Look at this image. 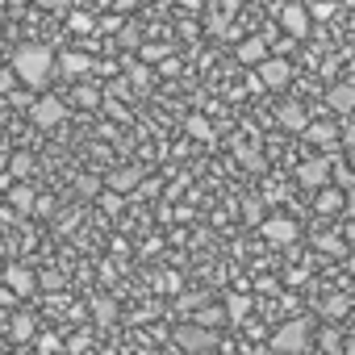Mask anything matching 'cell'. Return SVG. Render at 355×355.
I'll return each mask as SVG.
<instances>
[{"label": "cell", "mask_w": 355, "mask_h": 355, "mask_svg": "<svg viewBox=\"0 0 355 355\" xmlns=\"http://www.w3.org/2000/svg\"><path fill=\"white\" fill-rule=\"evenodd\" d=\"M234 59H239L243 67H259V63L272 59V55H268V42H263V38H247V42H239Z\"/></svg>", "instance_id": "7c38bea8"}, {"label": "cell", "mask_w": 355, "mask_h": 355, "mask_svg": "<svg viewBox=\"0 0 355 355\" xmlns=\"http://www.w3.org/2000/svg\"><path fill=\"white\" fill-rule=\"evenodd\" d=\"M171 338H175V347L189 351V355H214L218 343H222L214 330H205V326H197V322H180V326L171 330Z\"/></svg>", "instance_id": "3957f363"}, {"label": "cell", "mask_w": 355, "mask_h": 355, "mask_svg": "<svg viewBox=\"0 0 355 355\" xmlns=\"http://www.w3.org/2000/svg\"><path fill=\"white\" fill-rule=\"evenodd\" d=\"M247 355H272V347H247Z\"/></svg>", "instance_id": "f35d334b"}, {"label": "cell", "mask_w": 355, "mask_h": 355, "mask_svg": "<svg viewBox=\"0 0 355 355\" xmlns=\"http://www.w3.org/2000/svg\"><path fill=\"white\" fill-rule=\"evenodd\" d=\"M280 125H284V130H293V134H305L309 117H305V109H301V105H293V101H288V105L280 109Z\"/></svg>", "instance_id": "9a60e30c"}, {"label": "cell", "mask_w": 355, "mask_h": 355, "mask_svg": "<svg viewBox=\"0 0 355 355\" xmlns=\"http://www.w3.org/2000/svg\"><path fill=\"white\" fill-rule=\"evenodd\" d=\"M9 189H13V175H9V171H0V193H9Z\"/></svg>", "instance_id": "8d00e7d4"}, {"label": "cell", "mask_w": 355, "mask_h": 355, "mask_svg": "<svg viewBox=\"0 0 355 355\" xmlns=\"http://www.w3.org/2000/svg\"><path fill=\"white\" fill-rule=\"evenodd\" d=\"M88 347H92V338H88V330H80V334H71V343H67V351H71V355H84Z\"/></svg>", "instance_id": "83f0119b"}, {"label": "cell", "mask_w": 355, "mask_h": 355, "mask_svg": "<svg viewBox=\"0 0 355 355\" xmlns=\"http://www.w3.org/2000/svg\"><path fill=\"white\" fill-rule=\"evenodd\" d=\"M301 138H305V142H313V146H334V142L343 138V130H338L334 121H309Z\"/></svg>", "instance_id": "8fae6325"}, {"label": "cell", "mask_w": 355, "mask_h": 355, "mask_svg": "<svg viewBox=\"0 0 355 355\" xmlns=\"http://www.w3.org/2000/svg\"><path fill=\"white\" fill-rule=\"evenodd\" d=\"M71 30H76V34H88V30H92V17H88V13H71Z\"/></svg>", "instance_id": "f1b7e54d"}, {"label": "cell", "mask_w": 355, "mask_h": 355, "mask_svg": "<svg viewBox=\"0 0 355 355\" xmlns=\"http://www.w3.org/2000/svg\"><path fill=\"white\" fill-rule=\"evenodd\" d=\"M268 347H272V355H309L313 351V326L305 318H288L272 330Z\"/></svg>", "instance_id": "6da1fadb"}, {"label": "cell", "mask_w": 355, "mask_h": 355, "mask_svg": "<svg viewBox=\"0 0 355 355\" xmlns=\"http://www.w3.org/2000/svg\"><path fill=\"white\" fill-rule=\"evenodd\" d=\"M51 67H55V55H51L46 46H38V42H26V46L13 55V71H17L30 88H42V84L51 80Z\"/></svg>", "instance_id": "7a4b0ae2"}, {"label": "cell", "mask_w": 355, "mask_h": 355, "mask_svg": "<svg viewBox=\"0 0 355 355\" xmlns=\"http://www.w3.org/2000/svg\"><path fill=\"white\" fill-rule=\"evenodd\" d=\"M92 313H96V322H101V326H113V322H117V305H113V301H105V297L92 305Z\"/></svg>", "instance_id": "cb8c5ba5"}, {"label": "cell", "mask_w": 355, "mask_h": 355, "mask_svg": "<svg viewBox=\"0 0 355 355\" xmlns=\"http://www.w3.org/2000/svg\"><path fill=\"white\" fill-rule=\"evenodd\" d=\"M326 105H330L334 113H355V84H330Z\"/></svg>", "instance_id": "4fadbf2b"}, {"label": "cell", "mask_w": 355, "mask_h": 355, "mask_svg": "<svg viewBox=\"0 0 355 355\" xmlns=\"http://www.w3.org/2000/svg\"><path fill=\"white\" fill-rule=\"evenodd\" d=\"M0 351H5V343H0Z\"/></svg>", "instance_id": "ee69618b"}, {"label": "cell", "mask_w": 355, "mask_h": 355, "mask_svg": "<svg viewBox=\"0 0 355 355\" xmlns=\"http://www.w3.org/2000/svg\"><path fill=\"white\" fill-rule=\"evenodd\" d=\"M0 171H9V155L5 150H0Z\"/></svg>", "instance_id": "60d3db41"}, {"label": "cell", "mask_w": 355, "mask_h": 355, "mask_svg": "<svg viewBox=\"0 0 355 355\" xmlns=\"http://www.w3.org/2000/svg\"><path fill=\"white\" fill-rule=\"evenodd\" d=\"M280 26L288 30V38H309V9L305 5H284L280 9Z\"/></svg>", "instance_id": "9c48e42d"}, {"label": "cell", "mask_w": 355, "mask_h": 355, "mask_svg": "<svg viewBox=\"0 0 355 355\" xmlns=\"http://www.w3.org/2000/svg\"><path fill=\"white\" fill-rule=\"evenodd\" d=\"M138 38H142L138 26H125V30H121V46H138Z\"/></svg>", "instance_id": "d6a6232c"}, {"label": "cell", "mask_w": 355, "mask_h": 355, "mask_svg": "<svg viewBox=\"0 0 355 355\" xmlns=\"http://www.w3.org/2000/svg\"><path fill=\"white\" fill-rule=\"evenodd\" d=\"M234 9H239V0H214V30H226Z\"/></svg>", "instance_id": "7402d4cb"}, {"label": "cell", "mask_w": 355, "mask_h": 355, "mask_svg": "<svg viewBox=\"0 0 355 355\" xmlns=\"http://www.w3.org/2000/svg\"><path fill=\"white\" fill-rule=\"evenodd\" d=\"M9 334H13V338H21V343H26V338H34V318H30V313H17V318H13V326H9Z\"/></svg>", "instance_id": "603a6c76"}, {"label": "cell", "mask_w": 355, "mask_h": 355, "mask_svg": "<svg viewBox=\"0 0 355 355\" xmlns=\"http://www.w3.org/2000/svg\"><path fill=\"white\" fill-rule=\"evenodd\" d=\"M259 234L272 243V247H293L297 239H301V226L293 222V218H284V214H276V218H268V222H259Z\"/></svg>", "instance_id": "277c9868"}, {"label": "cell", "mask_w": 355, "mask_h": 355, "mask_svg": "<svg viewBox=\"0 0 355 355\" xmlns=\"http://www.w3.org/2000/svg\"><path fill=\"white\" fill-rule=\"evenodd\" d=\"M59 347H63V343H59L55 334H38V351H42V355H51V351H59Z\"/></svg>", "instance_id": "4dcf8cb0"}, {"label": "cell", "mask_w": 355, "mask_h": 355, "mask_svg": "<svg viewBox=\"0 0 355 355\" xmlns=\"http://www.w3.org/2000/svg\"><path fill=\"white\" fill-rule=\"evenodd\" d=\"M184 125H189V134H193L197 142H209V138H214V130H209V121H205V117H189Z\"/></svg>", "instance_id": "d4e9b609"}, {"label": "cell", "mask_w": 355, "mask_h": 355, "mask_svg": "<svg viewBox=\"0 0 355 355\" xmlns=\"http://www.w3.org/2000/svg\"><path fill=\"white\" fill-rule=\"evenodd\" d=\"M343 142H347V150H355V121L343 125Z\"/></svg>", "instance_id": "d590c367"}, {"label": "cell", "mask_w": 355, "mask_h": 355, "mask_svg": "<svg viewBox=\"0 0 355 355\" xmlns=\"http://www.w3.org/2000/svg\"><path fill=\"white\" fill-rule=\"evenodd\" d=\"M318 309H322V318H326V322H338V318H351L355 301H351V297H343V293H330Z\"/></svg>", "instance_id": "5bb4252c"}, {"label": "cell", "mask_w": 355, "mask_h": 355, "mask_svg": "<svg viewBox=\"0 0 355 355\" xmlns=\"http://www.w3.org/2000/svg\"><path fill=\"white\" fill-rule=\"evenodd\" d=\"M343 355H355V334L347 338V347H343Z\"/></svg>", "instance_id": "ab89813d"}, {"label": "cell", "mask_w": 355, "mask_h": 355, "mask_svg": "<svg viewBox=\"0 0 355 355\" xmlns=\"http://www.w3.org/2000/svg\"><path fill=\"white\" fill-rule=\"evenodd\" d=\"M351 326H355V309H351Z\"/></svg>", "instance_id": "b9f144b4"}, {"label": "cell", "mask_w": 355, "mask_h": 355, "mask_svg": "<svg viewBox=\"0 0 355 355\" xmlns=\"http://www.w3.org/2000/svg\"><path fill=\"white\" fill-rule=\"evenodd\" d=\"M343 209V193L338 189H322L318 193V214H338Z\"/></svg>", "instance_id": "ffe728a7"}, {"label": "cell", "mask_w": 355, "mask_h": 355, "mask_svg": "<svg viewBox=\"0 0 355 355\" xmlns=\"http://www.w3.org/2000/svg\"><path fill=\"white\" fill-rule=\"evenodd\" d=\"M30 171H34V159H30L26 150L9 155V175H13V180H21V175H30Z\"/></svg>", "instance_id": "44dd1931"}, {"label": "cell", "mask_w": 355, "mask_h": 355, "mask_svg": "<svg viewBox=\"0 0 355 355\" xmlns=\"http://www.w3.org/2000/svg\"><path fill=\"white\" fill-rule=\"evenodd\" d=\"M318 251H326V255H347V243H343L338 234H322V239H318Z\"/></svg>", "instance_id": "484cf974"}, {"label": "cell", "mask_w": 355, "mask_h": 355, "mask_svg": "<svg viewBox=\"0 0 355 355\" xmlns=\"http://www.w3.org/2000/svg\"><path fill=\"white\" fill-rule=\"evenodd\" d=\"M247 313H251V297L230 293V297H226V318H230V322H247Z\"/></svg>", "instance_id": "d6986e66"}, {"label": "cell", "mask_w": 355, "mask_h": 355, "mask_svg": "<svg viewBox=\"0 0 355 355\" xmlns=\"http://www.w3.org/2000/svg\"><path fill=\"white\" fill-rule=\"evenodd\" d=\"M5 288L21 301V297H30V293L38 288V276H34L26 263H9V268H5Z\"/></svg>", "instance_id": "52a82bcc"}, {"label": "cell", "mask_w": 355, "mask_h": 355, "mask_svg": "<svg viewBox=\"0 0 355 355\" xmlns=\"http://www.w3.org/2000/svg\"><path fill=\"white\" fill-rule=\"evenodd\" d=\"M105 184H109V193L125 197V193H134V189L142 184V167H117V171L105 175Z\"/></svg>", "instance_id": "30bf717a"}, {"label": "cell", "mask_w": 355, "mask_h": 355, "mask_svg": "<svg viewBox=\"0 0 355 355\" xmlns=\"http://www.w3.org/2000/svg\"><path fill=\"white\" fill-rule=\"evenodd\" d=\"M297 180H301V189H313V193L330 189V163L326 159H305L297 167Z\"/></svg>", "instance_id": "8992f818"}, {"label": "cell", "mask_w": 355, "mask_h": 355, "mask_svg": "<svg viewBox=\"0 0 355 355\" xmlns=\"http://www.w3.org/2000/svg\"><path fill=\"white\" fill-rule=\"evenodd\" d=\"M239 159H243L247 167H255V171L263 167V159H259V150H251V146H243V150H239Z\"/></svg>", "instance_id": "f546056e"}, {"label": "cell", "mask_w": 355, "mask_h": 355, "mask_svg": "<svg viewBox=\"0 0 355 355\" xmlns=\"http://www.w3.org/2000/svg\"><path fill=\"white\" fill-rule=\"evenodd\" d=\"M76 96H80L84 105H101V101H105V92H96V88H80Z\"/></svg>", "instance_id": "1f68e13d"}, {"label": "cell", "mask_w": 355, "mask_h": 355, "mask_svg": "<svg viewBox=\"0 0 355 355\" xmlns=\"http://www.w3.org/2000/svg\"><path fill=\"white\" fill-rule=\"evenodd\" d=\"M0 305H17V297H13L9 288H0Z\"/></svg>", "instance_id": "74e56055"}, {"label": "cell", "mask_w": 355, "mask_h": 355, "mask_svg": "<svg viewBox=\"0 0 355 355\" xmlns=\"http://www.w3.org/2000/svg\"><path fill=\"white\" fill-rule=\"evenodd\" d=\"M59 67H63L67 76H84V71L92 67V59H88L84 51H63V55H59Z\"/></svg>", "instance_id": "2e32d148"}, {"label": "cell", "mask_w": 355, "mask_h": 355, "mask_svg": "<svg viewBox=\"0 0 355 355\" xmlns=\"http://www.w3.org/2000/svg\"><path fill=\"white\" fill-rule=\"evenodd\" d=\"M9 201H13V209H21V214H30V209L38 205V197H34L30 184H13V189H9Z\"/></svg>", "instance_id": "ac0fdd59"}, {"label": "cell", "mask_w": 355, "mask_h": 355, "mask_svg": "<svg viewBox=\"0 0 355 355\" xmlns=\"http://www.w3.org/2000/svg\"><path fill=\"white\" fill-rule=\"evenodd\" d=\"M288 76H293V67H288V59H280V55H272V59L259 63V84H263V88H284Z\"/></svg>", "instance_id": "ba28073f"}, {"label": "cell", "mask_w": 355, "mask_h": 355, "mask_svg": "<svg viewBox=\"0 0 355 355\" xmlns=\"http://www.w3.org/2000/svg\"><path fill=\"white\" fill-rule=\"evenodd\" d=\"M138 355H150V351H138Z\"/></svg>", "instance_id": "7bdbcfd3"}, {"label": "cell", "mask_w": 355, "mask_h": 355, "mask_svg": "<svg viewBox=\"0 0 355 355\" xmlns=\"http://www.w3.org/2000/svg\"><path fill=\"white\" fill-rule=\"evenodd\" d=\"M38 284H46V288H59V284H63V276H59V272H42V276H38Z\"/></svg>", "instance_id": "e575fe53"}, {"label": "cell", "mask_w": 355, "mask_h": 355, "mask_svg": "<svg viewBox=\"0 0 355 355\" xmlns=\"http://www.w3.org/2000/svg\"><path fill=\"white\" fill-rule=\"evenodd\" d=\"M30 117H34V125L55 130V125H63V121H67V105H63L59 96H38V101L30 105Z\"/></svg>", "instance_id": "5b68a950"}, {"label": "cell", "mask_w": 355, "mask_h": 355, "mask_svg": "<svg viewBox=\"0 0 355 355\" xmlns=\"http://www.w3.org/2000/svg\"><path fill=\"white\" fill-rule=\"evenodd\" d=\"M101 205H105L109 214H117V209H121V197H117V193H105V197H101Z\"/></svg>", "instance_id": "836d02e7"}, {"label": "cell", "mask_w": 355, "mask_h": 355, "mask_svg": "<svg viewBox=\"0 0 355 355\" xmlns=\"http://www.w3.org/2000/svg\"><path fill=\"white\" fill-rule=\"evenodd\" d=\"M218 322H226V309H222V305H209V309H201V318H197V326H205V330H214Z\"/></svg>", "instance_id": "4316f807"}, {"label": "cell", "mask_w": 355, "mask_h": 355, "mask_svg": "<svg viewBox=\"0 0 355 355\" xmlns=\"http://www.w3.org/2000/svg\"><path fill=\"white\" fill-rule=\"evenodd\" d=\"M326 355H343V347H347V338H343V330H334V326H322V334L313 338Z\"/></svg>", "instance_id": "e0dca14e"}]
</instances>
